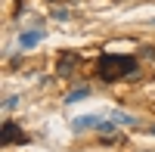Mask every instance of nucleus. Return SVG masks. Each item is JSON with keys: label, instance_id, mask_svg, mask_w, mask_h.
<instances>
[{"label": "nucleus", "instance_id": "obj_6", "mask_svg": "<svg viewBox=\"0 0 155 152\" xmlns=\"http://www.w3.org/2000/svg\"><path fill=\"white\" fill-rule=\"evenodd\" d=\"M90 90H87V87H78V90H71L68 96H65V103H78V99H84Z\"/></svg>", "mask_w": 155, "mask_h": 152}, {"label": "nucleus", "instance_id": "obj_7", "mask_svg": "<svg viewBox=\"0 0 155 152\" xmlns=\"http://www.w3.org/2000/svg\"><path fill=\"white\" fill-rule=\"evenodd\" d=\"M16 99H19V96H6V99H3V109H16Z\"/></svg>", "mask_w": 155, "mask_h": 152}, {"label": "nucleus", "instance_id": "obj_4", "mask_svg": "<svg viewBox=\"0 0 155 152\" xmlns=\"http://www.w3.org/2000/svg\"><path fill=\"white\" fill-rule=\"evenodd\" d=\"M44 28H37V31H25L22 37H19V44H22V50H28V47H34V44H41L44 41Z\"/></svg>", "mask_w": 155, "mask_h": 152}, {"label": "nucleus", "instance_id": "obj_5", "mask_svg": "<svg viewBox=\"0 0 155 152\" xmlns=\"http://www.w3.org/2000/svg\"><path fill=\"white\" fill-rule=\"evenodd\" d=\"M99 124H102V118H96V115H84V118H74L71 127H74V131H87V127H96V131H99Z\"/></svg>", "mask_w": 155, "mask_h": 152}, {"label": "nucleus", "instance_id": "obj_3", "mask_svg": "<svg viewBox=\"0 0 155 152\" xmlns=\"http://www.w3.org/2000/svg\"><path fill=\"white\" fill-rule=\"evenodd\" d=\"M74 65H78V56L74 53H65L59 59V65H56V74H59V78H68V74L74 71Z\"/></svg>", "mask_w": 155, "mask_h": 152}, {"label": "nucleus", "instance_id": "obj_2", "mask_svg": "<svg viewBox=\"0 0 155 152\" xmlns=\"http://www.w3.org/2000/svg\"><path fill=\"white\" fill-rule=\"evenodd\" d=\"M28 137H25L12 121H3V127H0V146H12V143H25Z\"/></svg>", "mask_w": 155, "mask_h": 152}, {"label": "nucleus", "instance_id": "obj_1", "mask_svg": "<svg viewBox=\"0 0 155 152\" xmlns=\"http://www.w3.org/2000/svg\"><path fill=\"white\" fill-rule=\"evenodd\" d=\"M96 74L102 81H118L137 74V59L134 56H118V53H102L96 62Z\"/></svg>", "mask_w": 155, "mask_h": 152}, {"label": "nucleus", "instance_id": "obj_8", "mask_svg": "<svg viewBox=\"0 0 155 152\" xmlns=\"http://www.w3.org/2000/svg\"><path fill=\"white\" fill-rule=\"evenodd\" d=\"M149 131H152V134H155V124H152V127H149Z\"/></svg>", "mask_w": 155, "mask_h": 152}]
</instances>
